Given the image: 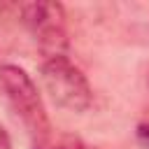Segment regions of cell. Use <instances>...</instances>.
<instances>
[{"instance_id": "8", "label": "cell", "mask_w": 149, "mask_h": 149, "mask_svg": "<svg viewBox=\"0 0 149 149\" xmlns=\"http://www.w3.org/2000/svg\"><path fill=\"white\" fill-rule=\"evenodd\" d=\"M147 123H149V121H147Z\"/></svg>"}, {"instance_id": "6", "label": "cell", "mask_w": 149, "mask_h": 149, "mask_svg": "<svg viewBox=\"0 0 149 149\" xmlns=\"http://www.w3.org/2000/svg\"><path fill=\"white\" fill-rule=\"evenodd\" d=\"M40 149H68V147H61L58 144V147H40Z\"/></svg>"}, {"instance_id": "4", "label": "cell", "mask_w": 149, "mask_h": 149, "mask_svg": "<svg viewBox=\"0 0 149 149\" xmlns=\"http://www.w3.org/2000/svg\"><path fill=\"white\" fill-rule=\"evenodd\" d=\"M137 137H140V142H144L149 147V123H140L137 126Z\"/></svg>"}, {"instance_id": "1", "label": "cell", "mask_w": 149, "mask_h": 149, "mask_svg": "<svg viewBox=\"0 0 149 149\" xmlns=\"http://www.w3.org/2000/svg\"><path fill=\"white\" fill-rule=\"evenodd\" d=\"M42 81L51 100L68 112H84L93 102V91L86 74L68 56L47 58L42 63Z\"/></svg>"}, {"instance_id": "2", "label": "cell", "mask_w": 149, "mask_h": 149, "mask_svg": "<svg viewBox=\"0 0 149 149\" xmlns=\"http://www.w3.org/2000/svg\"><path fill=\"white\" fill-rule=\"evenodd\" d=\"M0 84H2L12 107L28 126V130L37 140H47L51 133V123H49L42 95H40L35 81L30 79V74L19 65H2L0 68Z\"/></svg>"}, {"instance_id": "3", "label": "cell", "mask_w": 149, "mask_h": 149, "mask_svg": "<svg viewBox=\"0 0 149 149\" xmlns=\"http://www.w3.org/2000/svg\"><path fill=\"white\" fill-rule=\"evenodd\" d=\"M23 26L37 40L47 58L65 56L68 30H65V9L61 2H26L19 7Z\"/></svg>"}, {"instance_id": "5", "label": "cell", "mask_w": 149, "mask_h": 149, "mask_svg": "<svg viewBox=\"0 0 149 149\" xmlns=\"http://www.w3.org/2000/svg\"><path fill=\"white\" fill-rule=\"evenodd\" d=\"M0 149H12V140H9V135L2 126H0Z\"/></svg>"}, {"instance_id": "7", "label": "cell", "mask_w": 149, "mask_h": 149, "mask_svg": "<svg viewBox=\"0 0 149 149\" xmlns=\"http://www.w3.org/2000/svg\"><path fill=\"white\" fill-rule=\"evenodd\" d=\"M81 149H88V147H81Z\"/></svg>"}]
</instances>
